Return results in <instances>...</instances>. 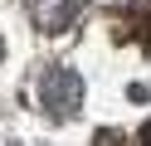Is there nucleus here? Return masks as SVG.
<instances>
[{
    "label": "nucleus",
    "instance_id": "obj_2",
    "mask_svg": "<svg viewBox=\"0 0 151 146\" xmlns=\"http://www.w3.org/2000/svg\"><path fill=\"white\" fill-rule=\"evenodd\" d=\"M29 5H34V24L49 29V34H59V29L73 24V15H78L83 0H29Z\"/></svg>",
    "mask_w": 151,
    "mask_h": 146
},
{
    "label": "nucleus",
    "instance_id": "obj_1",
    "mask_svg": "<svg viewBox=\"0 0 151 146\" xmlns=\"http://www.w3.org/2000/svg\"><path fill=\"white\" fill-rule=\"evenodd\" d=\"M39 107L49 117H73L83 107V78L73 68H44L39 78Z\"/></svg>",
    "mask_w": 151,
    "mask_h": 146
},
{
    "label": "nucleus",
    "instance_id": "obj_3",
    "mask_svg": "<svg viewBox=\"0 0 151 146\" xmlns=\"http://www.w3.org/2000/svg\"><path fill=\"white\" fill-rule=\"evenodd\" d=\"M0 58H5V39H0Z\"/></svg>",
    "mask_w": 151,
    "mask_h": 146
}]
</instances>
